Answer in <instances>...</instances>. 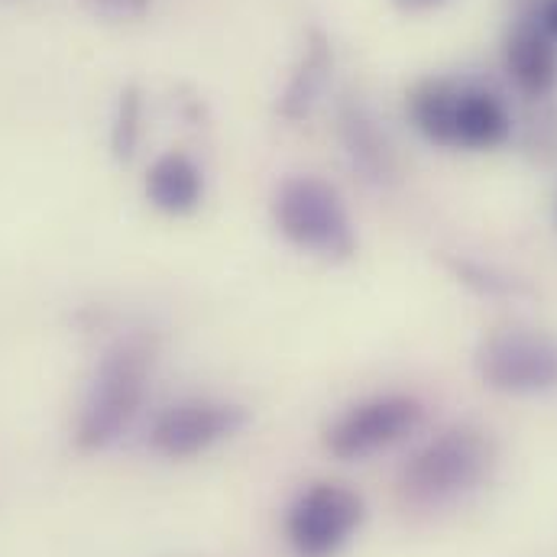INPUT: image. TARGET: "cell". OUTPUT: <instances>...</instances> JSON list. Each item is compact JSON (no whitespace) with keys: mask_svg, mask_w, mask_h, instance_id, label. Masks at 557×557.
I'll list each match as a JSON object with an SVG mask.
<instances>
[{"mask_svg":"<svg viewBox=\"0 0 557 557\" xmlns=\"http://www.w3.org/2000/svg\"><path fill=\"white\" fill-rule=\"evenodd\" d=\"M152 360V341L143 334L117 341L101 357L75 424V444L82 450H104L134 424L149 389Z\"/></svg>","mask_w":557,"mask_h":557,"instance_id":"obj_1","label":"cell"},{"mask_svg":"<svg viewBox=\"0 0 557 557\" xmlns=\"http://www.w3.org/2000/svg\"><path fill=\"white\" fill-rule=\"evenodd\" d=\"M273 224L301 253L347 263L357 253V227L341 191L321 175H288L273 195Z\"/></svg>","mask_w":557,"mask_h":557,"instance_id":"obj_2","label":"cell"},{"mask_svg":"<svg viewBox=\"0 0 557 557\" xmlns=\"http://www.w3.org/2000/svg\"><path fill=\"white\" fill-rule=\"evenodd\" d=\"M496 463V444L486 431L454 424L421 444L403 467V493L416 506H444L476 490Z\"/></svg>","mask_w":557,"mask_h":557,"instance_id":"obj_3","label":"cell"},{"mask_svg":"<svg viewBox=\"0 0 557 557\" xmlns=\"http://www.w3.org/2000/svg\"><path fill=\"white\" fill-rule=\"evenodd\" d=\"M486 389L503 396H545L557 389V334L542 327H496L473 357Z\"/></svg>","mask_w":557,"mask_h":557,"instance_id":"obj_4","label":"cell"},{"mask_svg":"<svg viewBox=\"0 0 557 557\" xmlns=\"http://www.w3.org/2000/svg\"><path fill=\"white\" fill-rule=\"evenodd\" d=\"M363 496L344 483H311L285 512V542L295 557H337L360 532Z\"/></svg>","mask_w":557,"mask_h":557,"instance_id":"obj_5","label":"cell"},{"mask_svg":"<svg viewBox=\"0 0 557 557\" xmlns=\"http://www.w3.org/2000/svg\"><path fill=\"white\" fill-rule=\"evenodd\" d=\"M424 421V406L416 396L386 393L350 406L324 431V447L337 460H367L380 450L396 447L409 434H416Z\"/></svg>","mask_w":557,"mask_h":557,"instance_id":"obj_6","label":"cell"},{"mask_svg":"<svg viewBox=\"0 0 557 557\" xmlns=\"http://www.w3.org/2000/svg\"><path fill=\"white\" fill-rule=\"evenodd\" d=\"M247 409L224 399H182L149 424V447L165 460H188L231 441L247 428Z\"/></svg>","mask_w":557,"mask_h":557,"instance_id":"obj_7","label":"cell"},{"mask_svg":"<svg viewBox=\"0 0 557 557\" xmlns=\"http://www.w3.org/2000/svg\"><path fill=\"white\" fill-rule=\"evenodd\" d=\"M503 69L509 82L532 101L557 91V42L535 23H519L503 46Z\"/></svg>","mask_w":557,"mask_h":557,"instance_id":"obj_8","label":"cell"},{"mask_svg":"<svg viewBox=\"0 0 557 557\" xmlns=\"http://www.w3.org/2000/svg\"><path fill=\"white\" fill-rule=\"evenodd\" d=\"M143 191H146V201L159 214L185 218V214H195L205 201V172L188 152L169 149L149 162Z\"/></svg>","mask_w":557,"mask_h":557,"instance_id":"obj_9","label":"cell"},{"mask_svg":"<svg viewBox=\"0 0 557 557\" xmlns=\"http://www.w3.org/2000/svg\"><path fill=\"white\" fill-rule=\"evenodd\" d=\"M331 69H334V52H331V39L321 29H311L305 39V49L278 95V117L288 124H301L314 114V108L324 98V88L331 82Z\"/></svg>","mask_w":557,"mask_h":557,"instance_id":"obj_10","label":"cell"},{"mask_svg":"<svg viewBox=\"0 0 557 557\" xmlns=\"http://www.w3.org/2000/svg\"><path fill=\"white\" fill-rule=\"evenodd\" d=\"M512 137L509 108L483 88H460L457 117H454V146L463 149H496Z\"/></svg>","mask_w":557,"mask_h":557,"instance_id":"obj_11","label":"cell"},{"mask_svg":"<svg viewBox=\"0 0 557 557\" xmlns=\"http://www.w3.org/2000/svg\"><path fill=\"white\" fill-rule=\"evenodd\" d=\"M341 139L350 156V162L373 182H389L396 175L393 162V146L380 134L376 121L370 117L367 108L360 104H344L341 108Z\"/></svg>","mask_w":557,"mask_h":557,"instance_id":"obj_12","label":"cell"},{"mask_svg":"<svg viewBox=\"0 0 557 557\" xmlns=\"http://www.w3.org/2000/svg\"><path fill=\"white\" fill-rule=\"evenodd\" d=\"M457 101H460V88L450 78H421L406 98V111L412 127L428 143L454 146Z\"/></svg>","mask_w":557,"mask_h":557,"instance_id":"obj_13","label":"cell"},{"mask_svg":"<svg viewBox=\"0 0 557 557\" xmlns=\"http://www.w3.org/2000/svg\"><path fill=\"white\" fill-rule=\"evenodd\" d=\"M143 139V91L127 85L117 98L114 121H111V152L117 162H131Z\"/></svg>","mask_w":557,"mask_h":557,"instance_id":"obj_14","label":"cell"},{"mask_svg":"<svg viewBox=\"0 0 557 557\" xmlns=\"http://www.w3.org/2000/svg\"><path fill=\"white\" fill-rule=\"evenodd\" d=\"M88 7L104 20L127 23V20H139L152 7V0H88Z\"/></svg>","mask_w":557,"mask_h":557,"instance_id":"obj_15","label":"cell"},{"mask_svg":"<svg viewBox=\"0 0 557 557\" xmlns=\"http://www.w3.org/2000/svg\"><path fill=\"white\" fill-rule=\"evenodd\" d=\"M539 26L557 42V0H542V7H539Z\"/></svg>","mask_w":557,"mask_h":557,"instance_id":"obj_16","label":"cell"},{"mask_svg":"<svg viewBox=\"0 0 557 557\" xmlns=\"http://www.w3.org/2000/svg\"><path fill=\"white\" fill-rule=\"evenodd\" d=\"M399 10H406V13H424V10H434V7H441L444 0H393Z\"/></svg>","mask_w":557,"mask_h":557,"instance_id":"obj_17","label":"cell"}]
</instances>
